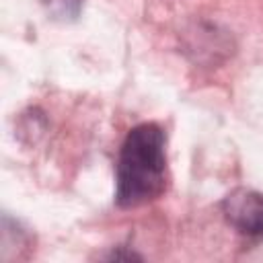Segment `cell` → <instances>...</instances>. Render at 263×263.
<instances>
[{"label": "cell", "mask_w": 263, "mask_h": 263, "mask_svg": "<svg viewBox=\"0 0 263 263\" xmlns=\"http://www.w3.org/2000/svg\"><path fill=\"white\" fill-rule=\"evenodd\" d=\"M226 222L245 236H263V193L253 189H236L222 201Z\"/></svg>", "instance_id": "7a4b0ae2"}, {"label": "cell", "mask_w": 263, "mask_h": 263, "mask_svg": "<svg viewBox=\"0 0 263 263\" xmlns=\"http://www.w3.org/2000/svg\"><path fill=\"white\" fill-rule=\"evenodd\" d=\"M115 201L138 208L158 199L166 189V138L160 125L140 123L125 136L117 158Z\"/></svg>", "instance_id": "6da1fadb"}]
</instances>
